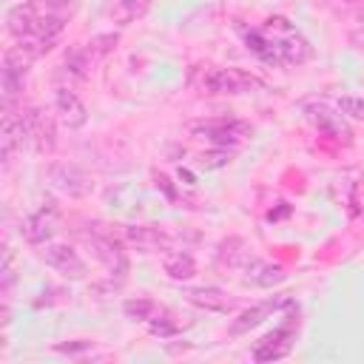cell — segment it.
<instances>
[{"mask_svg": "<svg viewBox=\"0 0 364 364\" xmlns=\"http://www.w3.org/2000/svg\"><path fill=\"white\" fill-rule=\"evenodd\" d=\"M191 134L199 139H208L222 148H236L247 136H253V125L236 117H219V119H202L191 125Z\"/></svg>", "mask_w": 364, "mask_h": 364, "instance_id": "3", "label": "cell"}, {"mask_svg": "<svg viewBox=\"0 0 364 364\" xmlns=\"http://www.w3.org/2000/svg\"><path fill=\"white\" fill-rule=\"evenodd\" d=\"M122 313H125V318H131V321H151V318L156 316V301H154V299H145V296L125 299V301H122Z\"/></svg>", "mask_w": 364, "mask_h": 364, "instance_id": "23", "label": "cell"}, {"mask_svg": "<svg viewBox=\"0 0 364 364\" xmlns=\"http://www.w3.org/2000/svg\"><path fill=\"white\" fill-rule=\"evenodd\" d=\"M40 259H43L51 270H57L60 276H65V279H82V276L88 273L82 256H80L74 247L60 245V242H46L43 250H40Z\"/></svg>", "mask_w": 364, "mask_h": 364, "instance_id": "8", "label": "cell"}, {"mask_svg": "<svg viewBox=\"0 0 364 364\" xmlns=\"http://www.w3.org/2000/svg\"><path fill=\"white\" fill-rule=\"evenodd\" d=\"M290 299H267V301H259V304H253V307H247V310H242L236 318H233V324H230V336H245V333H250L253 327H259L264 318H270L282 304H287Z\"/></svg>", "mask_w": 364, "mask_h": 364, "instance_id": "15", "label": "cell"}, {"mask_svg": "<svg viewBox=\"0 0 364 364\" xmlns=\"http://www.w3.org/2000/svg\"><path fill=\"white\" fill-rule=\"evenodd\" d=\"M242 273L256 287H276L287 279L282 264H273V262H264V259H256V256H247V262L242 264Z\"/></svg>", "mask_w": 364, "mask_h": 364, "instance_id": "16", "label": "cell"}, {"mask_svg": "<svg viewBox=\"0 0 364 364\" xmlns=\"http://www.w3.org/2000/svg\"><path fill=\"white\" fill-rule=\"evenodd\" d=\"M162 270H165L168 279H173V282H188V279L196 276V262H193L191 253H185V250H173V253H165V259H162Z\"/></svg>", "mask_w": 364, "mask_h": 364, "instance_id": "20", "label": "cell"}, {"mask_svg": "<svg viewBox=\"0 0 364 364\" xmlns=\"http://www.w3.org/2000/svg\"><path fill=\"white\" fill-rule=\"evenodd\" d=\"M338 111L347 114V117H353V119H361V122H364V97H353V94L338 97Z\"/></svg>", "mask_w": 364, "mask_h": 364, "instance_id": "27", "label": "cell"}, {"mask_svg": "<svg viewBox=\"0 0 364 364\" xmlns=\"http://www.w3.org/2000/svg\"><path fill=\"white\" fill-rule=\"evenodd\" d=\"M85 242H88V247H91V253L97 256V262L111 273V276H125L128 273V256H125V247H122V242L114 236V233H108V230H91V233H85Z\"/></svg>", "mask_w": 364, "mask_h": 364, "instance_id": "4", "label": "cell"}, {"mask_svg": "<svg viewBox=\"0 0 364 364\" xmlns=\"http://www.w3.org/2000/svg\"><path fill=\"white\" fill-rule=\"evenodd\" d=\"M156 185H159V188L173 199V188H171V179H168V176H162V173H159V176H156Z\"/></svg>", "mask_w": 364, "mask_h": 364, "instance_id": "31", "label": "cell"}, {"mask_svg": "<svg viewBox=\"0 0 364 364\" xmlns=\"http://www.w3.org/2000/svg\"><path fill=\"white\" fill-rule=\"evenodd\" d=\"M262 34L267 37V43L273 48L276 65H301L313 54L310 43L301 37V31L284 17H267L262 26Z\"/></svg>", "mask_w": 364, "mask_h": 364, "instance_id": "1", "label": "cell"}, {"mask_svg": "<svg viewBox=\"0 0 364 364\" xmlns=\"http://www.w3.org/2000/svg\"><path fill=\"white\" fill-rule=\"evenodd\" d=\"M154 0H117V6L111 9V20L117 26H131L136 20H142L151 11Z\"/></svg>", "mask_w": 364, "mask_h": 364, "instance_id": "21", "label": "cell"}, {"mask_svg": "<svg viewBox=\"0 0 364 364\" xmlns=\"http://www.w3.org/2000/svg\"><path fill=\"white\" fill-rule=\"evenodd\" d=\"M230 159H233V148L213 145V151H205V154L199 156V168H205V171H216V168H225Z\"/></svg>", "mask_w": 364, "mask_h": 364, "instance_id": "24", "label": "cell"}, {"mask_svg": "<svg viewBox=\"0 0 364 364\" xmlns=\"http://www.w3.org/2000/svg\"><path fill=\"white\" fill-rule=\"evenodd\" d=\"M125 242L142 253H165L173 245V236L156 225H125Z\"/></svg>", "mask_w": 364, "mask_h": 364, "instance_id": "12", "label": "cell"}, {"mask_svg": "<svg viewBox=\"0 0 364 364\" xmlns=\"http://www.w3.org/2000/svg\"><path fill=\"white\" fill-rule=\"evenodd\" d=\"M191 82L205 91V94H250V91H259L264 88V82L242 68H219V65H205V68H196V74L191 77Z\"/></svg>", "mask_w": 364, "mask_h": 364, "instance_id": "2", "label": "cell"}, {"mask_svg": "<svg viewBox=\"0 0 364 364\" xmlns=\"http://www.w3.org/2000/svg\"><path fill=\"white\" fill-rule=\"evenodd\" d=\"M117 34L114 31H108V34H97V37H91L88 40V51H91V57H105V54H111L114 48H117Z\"/></svg>", "mask_w": 364, "mask_h": 364, "instance_id": "25", "label": "cell"}, {"mask_svg": "<svg viewBox=\"0 0 364 364\" xmlns=\"http://www.w3.org/2000/svg\"><path fill=\"white\" fill-rule=\"evenodd\" d=\"M37 20H40V14H37V9H34L31 3H17V6H11L9 14H6V28H9V34H11L14 40H26V37L34 31Z\"/></svg>", "mask_w": 364, "mask_h": 364, "instance_id": "18", "label": "cell"}, {"mask_svg": "<svg viewBox=\"0 0 364 364\" xmlns=\"http://www.w3.org/2000/svg\"><path fill=\"white\" fill-rule=\"evenodd\" d=\"M293 341H296V327L284 324V327H276L273 333L262 336L250 355L256 361H276V358H284L293 350Z\"/></svg>", "mask_w": 364, "mask_h": 364, "instance_id": "14", "label": "cell"}, {"mask_svg": "<svg viewBox=\"0 0 364 364\" xmlns=\"http://www.w3.org/2000/svg\"><path fill=\"white\" fill-rule=\"evenodd\" d=\"M28 65H31V57L20 48V46H11L6 48L3 54V77H0V88H3V108H11V102L17 100V94L23 91V82H26V74H28Z\"/></svg>", "mask_w": 364, "mask_h": 364, "instance_id": "5", "label": "cell"}, {"mask_svg": "<svg viewBox=\"0 0 364 364\" xmlns=\"http://www.w3.org/2000/svg\"><path fill=\"white\" fill-rule=\"evenodd\" d=\"M57 225H60V208H57V202H43L34 213H28L26 219H23V236H26V242H31V245H46L48 239H51V233L57 230Z\"/></svg>", "mask_w": 364, "mask_h": 364, "instance_id": "9", "label": "cell"}, {"mask_svg": "<svg viewBox=\"0 0 364 364\" xmlns=\"http://www.w3.org/2000/svg\"><path fill=\"white\" fill-rule=\"evenodd\" d=\"M91 347H94V341H88V338H74V341H68V344H54L57 353H68V355L82 353V350H91Z\"/></svg>", "mask_w": 364, "mask_h": 364, "instance_id": "28", "label": "cell"}, {"mask_svg": "<svg viewBox=\"0 0 364 364\" xmlns=\"http://www.w3.org/2000/svg\"><path fill=\"white\" fill-rule=\"evenodd\" d=\"M46 173H48V182L68 196H88L94 191V179L74 162H54L48 165Z\"/></svg>", "mask_w": 364, "mask_h": 364, "instance_id": "7", "label": "cell"}, {"mask_svg": "<svg viewBox=\"0 0 364 364\" xmlns=\"http://www.w3.org/2000/svg\"><path fill=\"white\" fill-rule=\"evenodd\" d=\"M91 51L85 46H71L63 57V71L74 80H85L88 77V68H91Z\"/></svg>", "mask_w": 364, "mask_h": 364, "instance_id": "22", "label": "cell"}, {"mask_svg": "<svg viewBox=\"0 0 364 364\" xmlns=\"http://www.w3.org/2000/svg\"><path fill=\"white\" fill-rule=\"evenodd\" d=\"M37 3H40V6H46V9H48V11H54V14H57V11H65V9H71V6H74V0H37Z\"/></svg>", "mask_w": 364, "mask_h": 364, "instance_id": "30", "label": "cell"}, {"mask_svg": "<svg viewBox=\"0 0 364 364\" xmlns=\"http://www.w3.org/2000/svg\"><path fill=\"white\" fill-rule=\"evenodd\" d=\"M148 330H151V336H159V338H171V336L179 333L176 321L168 318V316H154V318L148 321Z\"/></svg>", "mask_w": 364, "mask_h": 364, "instance_id": "26", "label": "cell"}, {"mask_svg": "<svg viewBox=\"0 0 364 364\" xmlns=\"http://www.w3.org/2000/svg\"><path fill=\"white\" fill-rule=\"evenodd\" d=\"M63 26H65L63 17H57L54 11H51V14H40L34 31H31L26 40H17V46H20L31 60H37V57H43L46 51L54 48V43H57L60 34H63Z\"/></svg>", "mask_w": 364, "mask_h": 364, "instance_id": "6", "label": "cell"}, {"mask_svg": "<svg viewBox=\"0 0 364 364\" xmlns=\"http://www.w3.org/2000/svg\"><path fill=\"white\" fill-rule=\"evenodd\" d=\"M304 114H307V119H310L324 136L338 139V142H350V139H353V131H350V125L344 122V117L336 114L333 108H327L324 102H307V105H304Z\"/></svg>", "mask_w": 364, "mask_h": 364, "instance_id": "11", "label": "cell"}, {"mask_svg": "<svg viewBox=\"0 0 364 364\" xmlns=\"http://www.w3.org/2000/svg\"><path fill=\"white\" fill-rule=\"evenodd\" d=\"M20 119H23V131H26V142L34 145V151L46 154L54 148V119L37 108H26L20 111Z\"/></svg>", "mask_w": 364, "mask_h": 364, "instance_id": "10", "label": "cell"}, {"mask_svg": "<svg viewBox=\"0 0 364 364\" xmlns=\"http://www.w3.org/2000/svg\"><path fill=\"white\" fill-rule=\"evenodd\" d=\"M3 290H9L11 287V282H14V267H11V250L6 247V253H3Z\"/></svg>", "mask_w": 364, "mask_h": 364, "instance_id": "29", "label": "cell"}, {"mask_svg": "<svg viewBox=\"0 0 364 364\" xmlns=\"http://www.w3.org/2000/svg\"><path fill=\"white\" fill-rule=\"evenodd\" d=\"M247 256H250V250H247V245H245L239 236L225 239V242L219 245V250H216V262H219V267H225V270H242V264L247 262Z\"/></svg>", "mask_w": 364, "mask_h": 364, "instance_id": "19", "label": "cell"}, {"mask_svg": "<svg viewBox=\"0 0 364 364\" xmlns=\"http://www.w3.org/2000/svg\"><path fill=\"white\" fill-rule=\"evenodd\" d=\"M54 111H57V119L68 128V131H77L88 122V108L85 102L77 97V91H71L68 85H57L54 91Z\"/></svg>", "mask_w": 364, "mask_h": 364, "instance_id": "13", "label": "cell"}, {"mask_svg": "<svg viewBox=\"0 0 364 364\" xmlns=\"http://www.w3.org/2000/svg\"><path fill=\"white\" fill-rule=\"evenodd\" d=\"M341 3H347V6H353V3H358V0H341Z\"/></svg>", "mask_w": 364, "mask_h": 364, "instance_id": "32", "label": "cell"}, {"mask_svg": "<svg viewBox=\"0 0 364 364\" xmlns=\"http://www.w3.org/2000/svg\"><path fill=\"white\" fill-rule=\"evenodd\" d=\"M185 296H188V301H191L193 307L208 310V313H230V310L236 307L233 299H228V293L219 290V287H193V290H188Z\"/></svg>", "mask_w": 364, "mask_h": 364, "instance_id": "17", "label": "cell"}]
</instances>
